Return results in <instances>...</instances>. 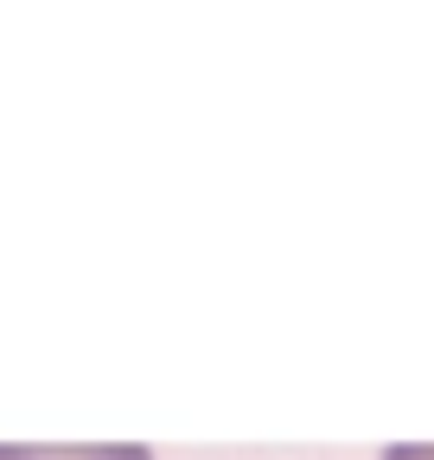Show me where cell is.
I'll use <instances>...</instances> for the list:
<instances>
[{
	"instance_id": "7a4b0ae2",
	"label": "cell",
	"mask_w": 434,
	"mask_h": 460,
	"mask_svg": "<svg viewBox=\"0 0 434 460\" xmlns=\"http://www.w3.org/2000/svg\"><path fill=\"white\" fill-rule=\"evenodd\" d=\"M384 460H434V441H403V447H384Z\"/></svg>"
},
{
	"instance_id": "6da1fadb",
	"label": "cell",
	"mask_w": 434,
	"mask_h": 460,
	"mask_svg": "<svg viewBox=\"0 0 434 460\" xmlns=\"http://www.w3.org/2000/svg\"><path fill=\"white\" fill-rule=\"evenodd\" d=\"M0 460H153L141 441H102V447H13L0 441Z\"/></svg>"
}]
</instances>
